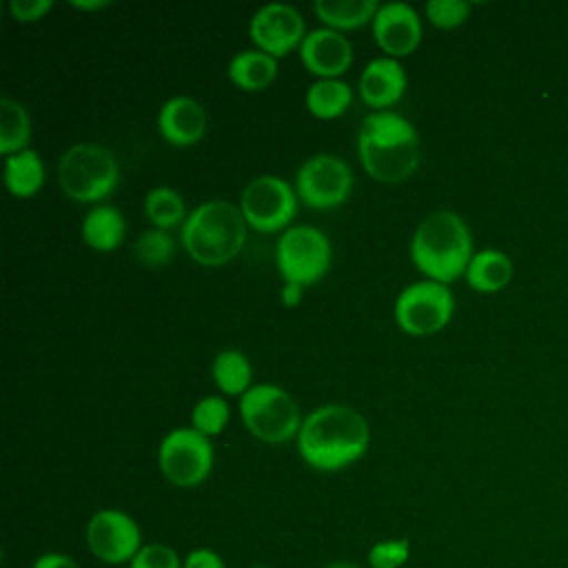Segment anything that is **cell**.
<instances>
[{
  "mask_svg": "<svg viewBox=\"0 0 568 568\" xmlns=\"http://www.w3.org/2000/svg\"><path fill=\"white\" fill-rule=\"evenodd\" d=\"M295 442L306 466L320 473H337L366 455L371 428L353 406L324 404L304 417Z\"/></svg>",
  "mask_w": 568,
  "mask_h": 568,
  "instance_id": "1",
  "label": "cell"
},
{
  "mask_svg": "<svg viewBox=\"0 0 568 568\" xmlns=\"http://www.w3.org/2000/svg\"><path fill=\"white\" fill-rule=\"evenodd\" d=\"M364 171L384 184L408 180L419 166V135L408 118L384 109L371 111L357 131Z\"/></svg>",
  "mask_w": 568,
  "mask_h": 568,
  "instance_id": "2",
  "label": "cell"
},
{
  "mask_svg": "<svg viewBox=\"0 0 568 568\" xmlns=\"http://www.w3.org/2000/svg\"><path fill=\"white\" fill-rule=\"evenodd\" d=\"M408 253L428 280L450 284L466 273L475 255L473 235L459 213L450 209L433 211L415 226Z\"/></svg>",
  "mask_w": 568,
  "mask_h": 568,
  "instance_id": "3",
  "label": "cell"
},
{
  "mask_svg": "<svg viewBox=\"0 0 568 568\" xmlns=\"http://www.w3.org/2000/svg\"><path fill=\"white\" fill-rule=\"evenodd\" d=\"M246 229L240 206L226 200H206L189 211L180 226V242L197 264L222 266L242 251Z\"/></svg>",
  "mask_w": 568,
  "mask_h": 568,
  "instance_id": "4",
  "label": "cell"
},
{
  "mask_svg": "<svg viewBox=\"0 0 568 568\" xmlns=\"http://www.w3.org/2000/svg\"><path fill=\"white\" fill-rule=\"evenodd\" d=\"M120 180L115 155L95 142L69 146L58 162V182L67 197L84 204L102 202Z\"/></svg>",
  "mask_w": 568,
  "mask_h": 568,
  "instance_id": "5",
  "label": "cell"
},
{
  "mask_svg": "<svg viewBox=\"0 0 568 568\" xmlns=\"http://www.w3.org/2000/svg\"><path fill=\"white\" fill-rule=\"evenodd\" d=\"M240 417L244 428L266 444L297 439L304 422L295 399L277 384H253L240 397Z\"/></svg>",
  "mask_w": 568,
  "mask_h": 568,
  "instance_id": "6",
  "label": "cell"
},
{
  "mask_svg": "<svg viewBox=\"0 0 568 568\" xmlns=\"http://www.w3.org/2000/svg\"><path fill=\"white\" fill-rule=\"evenodd\" d=\"M331 260V240L317 226H288L277 237L275 266L284 282H295L306 288L326 275Z\"/></svg>",
  "mask_w": 568,
  "mask_h": 568,
  "instance_id": "7",
  "label": "cell"
},
{
  "mask_svg": "<svg viewBox=\"0 0 568 568\" xmlns=\"http://www.w3.org/2000/svg\"><path fill=\"white\" fill-rule=\"evenodd\" d=\"M215 450L211 437L193 426L169 430L158 446V468L164 479L178 488L200 486L213 470Z\"/></svg>",
  "mask_w": 568,
  "mask_h": 568,
  "instance_id": "8",
  "label": "cell"
},
{
  "mask_svg": "<svg viewBox=\"0 0 568 568\" xmlns=\"http://www.w3.org/2000/svg\"><path fill=\"white\" fill-rule=\"evenodd\" d=\"M455 313V295L448 284L435 280H417L399 291L393 315L397 326L415 337L442 331Z\"/></svg>",
  "mask_w": 568,
  "mask_h": 568,
  "instance_id": "9",
  "label": "cell"
},
{
  "mask_svg": "<svg viewBox=\"0 0 568 568\" xmlns=\"http://www.w3.org/2000/svg\"><path fill=\"white\" fill-rule=\"evenodd\" d=\"M297 193L284 178L257 175L240 195V211L246 224L260 233L286 231L297 213Z\"/></svg>",
  "mask_w": 568,
  "mask_h": 568,
  "instance_id": "10",
  "label": "cell"
},
{
  "mask_svg": "<svg viewBox=\"0 0 568 568\" xmlns=\"http://www.w3.org/2000/svg\"><path fill=\"white\" fill-rule=\"evenodd\" d=\"M87 550L104 566H129L144 546L140 524L120 508L95 510L84 528Z\"/></svg>",
  "mask_w": 568,
  "mask_h": 568,
  "instance_id": "11",
  "label": "cell"
},
{
  "mask_svg": "<svg viewBox=\"0 0 568 568\" xmlns=\"http://www.w3.org/2000/svg\"><path fill=\"white\" fill-rule=\"evenodd\" d=\"M353 189L351 166L335 153H315L295 171V193L311 209H335Z\"/></svg>",
  "mask_w": 568,
  "mask_h": 568,
  "instance_id": "12",
  "label": "cell"
},
{
  "mask_svg": "<svg viewBox=\"0 0 568 568\" xmlns=\"http://www.w3.org/2000/svg\"><path fill=\"white\" fill-rule=\"evenodd\" d=\"M306 33L302 13L284 2H266L248 20V36L255 49L273 58H282L293 49H300Z\"/></svg>",
  "mask_w": 568,
  "mask_h": 568,
  "instance_id": "13",
  "label": "cell"
},
{
  "mask_svg": "<svg viewBox=\"0 0 568 568\" xmlns=\"http://www.w3.org/2000/svg\"><path fill=\"white\" fill-rule=\"evenodd\" d=\"M377 47L388 58H404L413 53L422 42V18L419 13L399 0L379 4L371 22Z\"/></svg>",
  "mask_w": 568,
  "mask_h": 568,
  "instance_id": "14",
  "label": "cell"
},
{
  "mask_svg": "<svg viewBox=\"0 0 568 568\" xmlns=\"http://www.w3.org/2000/svg\"><path fill=\"white\" fill-rule=\"evenodd\" d=\"M302 64L320 80V78H339L353 62V44L342 31L331 27L311 29L300 49Z\"/></svg>",
  "mask_w": 568,
  "mask_h": 568,
  "instance_id": "15",
  "label": "cell"
},
{
  "mask_svg": "<svg viewBox=\"0 0 568 568\" xmlns=\"http://www.w3.org/2000/svg\"><path fill=\"white\" fill-rule=\"evenodd\" d=\"M158 131L173 146H193L206 133V111L191 95H173L158 111Z\"/></svg>",
  "mask_w": 568,
  "mask_h": 568,
  "instance_id": "16",
  "label": "cell"
},
{
  "mask_svg": "<svg viewBox=\"0 0 568 568\" xmlns=\"http://www.w3.org/2000/svg\"><path fill=\"white\" fill-rule=\"evenodd\" d=\"M359 98L373 111L390 109L406 91V71L397 58H373L359 75Z\"/></svg>",
  "mask_w": 568,
  "mask_h": 568,
  "instance_id": "17",
  "label": "cell"
},
{
  "mask_svg": "<svg viewBox=\"0 0 568 568\" xmlns=\"http://www.w3.org/2000/svg\"><path fill=\"white\" fill-rule=\"evenodd\" d=\"M126 233V222L120 209L111 204H95L89 209V213L82 217L80 235L82 242L98 251V253H111L115 251Z\"/></svg>",
  "mask_w": 568,
  "mask_h": 568,
  "instance_id": "18",
  "label": "cell"
},
{
  "mask_svg": "<svg viewBox=\"0 0 568 568\" xmlns=\"http://www.w3.org/2000/svg\"><path fill=\"white\" fill-rule=\"evenodd\" d=\"M515 266L513 260L499 248H481L475 251L464 280L477 293H497L506 288L513 280Z\"/></svg>",
  "mask_w": 568,
  "mask_h": 568,
  "instance_id": "19",
  "label": "cell"
},
{
  "mask_svg": "<svg viewBox=\"0 0 568 568\" xmlns=\"http://www.w3.org/2000/svg\"><path fill=\"white\" fill-rule=\"evenodd\" d=\"M226 73L235 87L244 91H262L277 75V58L260 49H242L229 60Z\"/></svg>",
  "mask_w": 568,
  "mask_h": 568,
  "instance_id": "20",
  "label": "cell"
},
{
  "mask_svg": "<svg viewBox=\"0 0 568 568\" xmlns=\"http://www.w3.org/2000/svg\"><path fill=\"white\" fill-rule=\"evenodd\" d=\"M44 175V162L33 149L4 158V186L13 197H33L42 189Z\"/></svg>",
  "mask_w": 568,
  "mask_h": 568,
  "instance_id": "21",
  "label": "cell"
},
{
  "mask_svg": "<svg viewBox=\"0 0 568 568\" xmlns=\"http://www.w3.org/2000/svg\"><path fill=\"white\" fill-rule=\"evenodd\" d=\"M306 109L320 120H333L346 113L353 102V89L342 78H320L308 84L304 95Z\"/></svg>",
  "mask_w": 568,
  "mask_h": 568,
  "instance_id": "22",
  "label": "cell"
},
{
  "mask_svg": "<svg viewBox=\"0 0 568 568\" xmlns=\"http://www.w3.org/2000/svg\"><path fill=\"white\" fill-rule=\"evenodd\" d=\"M379 2L377 0H315L313 13L324 22V27H331L335 31L357 29L366 22H373V16L377 13Z\"/></svg>",
  "mask_w": 568,
  "mask_h": 568,
  "instance_id": "23",
  "label": "cell"
},
{
  "mask_svg": "<svg viewBox=\"0 0 568 568\" xmlns=\"http://www.w3.org/2000/svg\"><path fill=\"white\" fill-rule=\"evenodd\" d=\"M211 375L215 386L231 397H242L253 386L251 362L240 348H222L213 359Z\"/></svg>",
  "mask_w": 568,
  "mask_h": 568,
  "instance_id": "24",
  "label": "cell"
},
{
  "mask_svg": "<svg viewBox=\"0 0 568 568\" xmlns=\"http://www.w3.org/2000/svg\"><path fill=\"white\" fill-rule=\"evenodd\" d=\"M31 120L27 109L13 98H0V153L13 155L29 149Z\"/></svg>",
  "mask_w": 568,
  "mask_h": 568,
  "instance_id": "25",
  "label": "cell"
},
{
  "mask_svg": "<svg viewBox=\"0 0 568 568\" xmlns=\"http://www.w3.org/2000/svg\"><path fill=\"white\" fill-rule=\"evenodd\" d=\"M144 213L155 229L169 231L182 226L189 211L182 195L171 186H153L144 195Z\"/></svg>",
  "mask_w": 568,
  "mask_h": 568,
  "instance_id": "26",
  "label": "cell"
},
{
  "mask_svg": "<svg viewBox=\"0 0 568 568\" xmlns=\"http://www.w3.org/2000/svg\"><path fill=\"white\" fill-rule=\"evenodd\" d=\"M175 255V240L169 231L162 229H146L133 242V257L144 268H162Z\"/></svg>",
  "mask_w": 568,
  "mask_h": 568,
  "instance_id": "27",
  "label": "cell"
},
{
  "mask_svg": "<svg viewBox=\"0 0 568 568\" xmlns=\"http://www.w3.org/2000/svg\"><path fill=\"white\" fill-rule=\"evenodd\" d=\"M229 417V402L222 395H206L200 402H195L191 410V426L206 437H215L226 428Z\"/></svg>",
  "mask_w": 568,
  "mask_h": 568,
  "instance_id": "28",
  "label": "cell"
},
{
  "mask_svg": "<svg viewBox=\"0 0 568 568\" xmlns=\"http://www.w3.org/2000/svg\"><path fill=\"white\" fill-rule=\"evenodd\" d=\"M410 557V541L406 537H388L373 544L366 552L368 568H402Z\"/></svg>",
  "mask_w": 568,
  "mask_h": 568,
  "instance_id": "29",
  "label": "cell"
},
{
  "mask_svg": "<svg viewBox=\"0 0 568 568\" xmlns=\"http://www.w3.org/2000/svg\"><path fill=\"white\" fill-rule=\"evenodd\" d=\"M424 11L433 27L455 29L468 20L470 4L466 0H428Z\"/></svg>",
  "mask_w": 568,
  "mask_h": 568,
  "instance_id": "30",
  "label": "cell"
},
{
  "mask_svg": "<svg viewBox=\"0 0 568 568\" xmlns=\"http://www.w3.org/2000/svg\"><path fill=\"white\" fill-rule=\"evenodd\" d=\"M182 561L184 557H180L173 546L164 541H149L138 550L126 568H182Z\"/></svg>",
  "mask_w": 568,
  "mask_h": 568,
  "instance_id": "31",
  "label": "cell"
},
{
  "mask_svg": "<svg viewBox=\"0 0 568 568\" xmlns=\"http://www.w3.org/2000/svg\"><path fill=\"white\" fill-rule=\"evenodd\" d=\"M53 9L51 0H11L9 13L18 22H38Z\"/></svg>",
  "mask_w": 568,
  "mask_h": 568,
  "instance_id": "32",
  "label": "cell"
},
{
  "mask_svg": "<svg viewBox=\"0 0 568 568\" xmlns=\"http://www.w3.org/2000/svg\"><path fill=\"white\" fill-rule=\"evenodd\" d=\"M182 568H226V561L213 548H193L184 555Z\"/></svg>",
  "mask_w": 568,
  "mask_h": 568,
  "instance_id": "33",
  "label": "cell"
},
{
  "mask_svg": "<svg viewBox=\"0 0 568 568\" xmlns=\"http://www.w3.org/2000/svg\"><path fill=\"white\" fill-rule=\"evenodd\" d=\"M29 568H80V564L67 552L49 550V552L38 555Z\"/></svg>",
  "mask_w": 568,
  "mask_h": 568,
  "instance_id": "34",
  "label": "cell"
},
{
  "mask_svg": "<svg viewBox=\"0 0 568 568\" xmlns=\"http://www.w3.org/2000/svg\"><path fill=\"white\" fill-rule=\"evenodd\" d=\"M302 295H304V286H300L295 282H284L280 288V302L286 308H295L302 302Z\"/></svg>",
  "mask_w": 568,
  "mask_h": 568,
  "instance_id": "35",
  "label": "cell"
},
{
  "mask_svg": "<svg viewBox=\"0 0 568 568\" xmlns=\"http://www.w3.org/2000/svg\"><path fill=\"white\" fill-rule=\"evenodd\" d=\"M71 7L82 9V11H98L109 7V0H71Z\"/></svg>",
  "mask_w": 568,
  "mask_h": 568,
  "instance_id": "36",
  "label": "cell"
},
{
  "mask_svg": "<svg viewBox=\"0 0 568 568\" xmlns=\"http://www.w3.org/2000/svg\"><path fill=\"white\" fill-rule=\"evenodd\" d=\"M324 568H362V566H357V564H353V561H346V559H339V561L326 564Z\"/></svg>",
  "mask_w": 568,
  "mask_h": 568,
  "instance_id": "37",
  "label": "cell"
},
{
  "mask_svg": "<svg viewBox=\"0 0 568 568\" xmlns=\"http://www.w3.org/2000/svg\"><path fill=\"white\" fill-rule=\"evenodd\" d=\"M251 568H266V566H251Z\"/></svg>",
  "mask_w": 568,
  "mask_h": 568,
  "instance_id": "38",
  "label": "cell"
}]
</instances>
